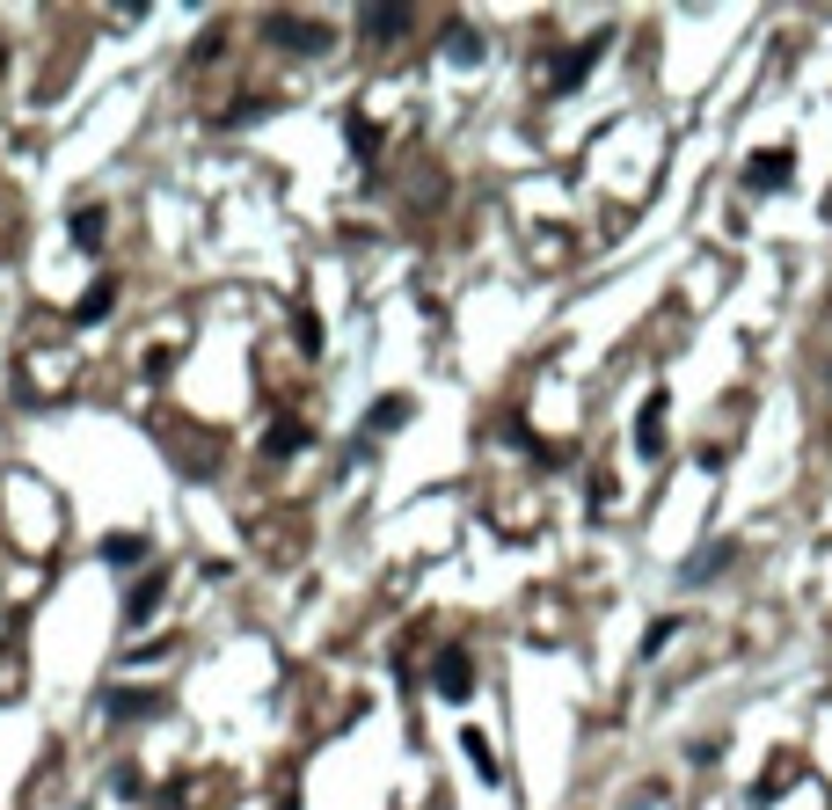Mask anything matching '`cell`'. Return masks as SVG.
<instances>
[{
	"instance_id": "obj_1",
	"label": "cell",
	"mask_w": 832,
	"mask_h": 810,
	"mask_svg": "<svg viewBox=\"0 0 832 810\" xmlns=\"http://www.w3.org/2000/svg\"><path fill=\"white\" fill-rule=\"evenodd\" d=\"M431 687H439L445 701H467V694H475V658H467L461 642H445L439 658H431Z\"/></svg>"
},
{
	"instance_id": "obj_2",
	"label": "cell",
	"mask_w": 832,
	"mask_h": 810,
	"mask_svg": "<svg viewBox=\"0 0 832 810\" xmlns=\"http://www.w3.org/2000/svg\"><path fill=\"white\" fill-rule=\"evenodd\" d=\"M599 45H607V37H591V45H570L563 59L548 66V88H555V96H570V88H577V81H585L591 66H599Z\"/></svg>"
},
{
	"instance_id": "obj_3",
	"label": "cell",
	"mask_w": 832,
	"mask_h": 810,
	"mask_svg": "<svg viewBox=\"0 0 832 810\" xmlns=\"http://www.w3.org/2000/svg\"><path fill=\"white\" fill-rule=\"evenodd\" d=\"M723 563H737V540H709V548H694L680 569V585H709V577H723Z\"/></svg>"
},
{
	"instance_id": "obj_4",
	"label": "cell",
	"mask_w": 832,
	"mask_h": 810,
	"mask_svg": "<svg viewBox=\"0 0 832 810\" xmlns=\"http://www.w3.org/2000/svg\"><path fill=\"white\" fill-rule=\"evenodd\" d=\"M264 29H270V37H285L293 51H329V29H321L315 15H307V23H299V15H264Z\"/></svg>"
},
{
	"instance_id": "obj_5",
	"label": "cell",
	"mask_w": 832,
	"mask_h": 810,
	"mask_svg": "<svg viewBox=\"0 0 832 810\" xmlns=\"http://www.w3.org/2000/svg\"><path fill=\"white\" fill-rule=\"evenodd\" d=\"M102 715H118V723H147V715H161V694L110 687V694H102Z\"/></svg>"
},
{
	"instance_id": "obj_6",
	"label": "cell",
	"mask_w": 832,
	"mask_h": 810,
	"mask_svg": "<svg viewBox=\"0 0 832 810\" xmlns=\"http://www.w3.org/2000/svg\"><path fill=\"white\" fill-rule=\"evenodd\" d=\"M409 29V8H358V37L366 45H394Z\"/></svg>"
},
{
	"instance_id": "obj_7",
	"label": "cell",
	"mask_w": 832,
	"mask_h": 810,
	"mask_svg": "<svg viewBox=\"0 0 832 810\" xmlns=\"http://www.w3.org/2000/svg\"><path fill=\"white\" fill-rule=\"evenodd\" d=\"M307 439H315V431H307L299 417H278L264 431V461H293V453H307Z\"/></svg>"
},
{
	"instance_id": "obj_8",
	"label": "cell",
	"mask_w": 832,
	"mask_h": 810,
	"mask_svg": "<svg viewBox=\"0 0 832 810\" xmlns=\"http://www.w3.org/2000/svg\"><path fill=\"white\" fill-rule=\"evenodd\" d=\"M636 453H643V461H658V453H664V394H650V402H643V417H636Z\"/></svg>"
},
{
	"instance_id": "obj_9",
	"label": "cell",
	"mask_w": 832,
	"mask_h": 810,
	"mask_svg": "<svg viewBox=\"0 0 832 810\" xmlns=\"http://www.w3.org/2000/svg\"><path fill=\"white\" fill-rule=\"evenodd\" d=\"M161 591H169V577H161V569H147V577H139V585H132V599H124V621H132V628H139V621H147L154 606H161Z\"/></svg>"
},
{
	"instance_id": "obj_10",
	"label": "cell",
	"mask_w": 832,
	"mask_h": 810,
	"mask_svg": "<svg viewBox=\"0 0 832 810\" xmlns=\"http://www.w3.org/2000/svg\"><path fill=\"white\" fill-rule=\"evenodd\" d=\"M745 183H753V191H788V154L782 147H774V154H753Z\"/></svg>"
},
{
	"instance_id": "obj_11",
	"label": "cell",
	"mask_w": 832,
	"mask_h": 810,
	"mask_svg": "<svg viewBox=\"0 0 832 810\" xmlns=\"http://www.w3.org/2000/svg\"><path fill=\"white\" fill-rule=\"evenodd\" d=\"M96 555H102V563H147V540H139V533H102V548H96Z\"/></svg>"
},
{
	"instance_id": "obj_12",
	"label": "cell",
	"mask_w": 832,
	"mask_h": 810,
	"mask_svg": "<svg viewBox=\"0 0 832 810\" xmlns=\"http://www.w3.org/2000/svg\"><path fill=\"white\" fill-rule=\"evenodd\" d=\"M461 752H467V766H475L482 782H497V752H490V737H482V731H467V737H461Z\"/></svg>"
},
{
	"instance_id": "obj_13",
	"label": "cell",
	"mask_w": 832,
	"mask_h": 810,
	"mask_svg": "<svg viewBox=\"0 0 832 810\" xmlns=\"http://www.w3.org/2000/svg\"><path fill=\"white\" fill-rule=\"evenodd\" d=\"M402 424H409V394H388V402L366 417V431H402Z\"/></svg>"
},
{
	"instance_id": "obj_14",
	"label": "cell",
	"mask_w": 832,
	"mask_h": 810,
	"mask_svg": "<svg viewBox=\"0 0 832 810\" xmlns=\"http://www.w3.org/2000/svg\"><path fill=\"white\" fill-rule=\"evenodd\" d=\"M110 299H118V285H110V278H102V285H88V299L74 307V321H81V329H88V321H102V315H110Z\"/></svg>"
},
{
	"instance_id": "obj_15",
	"label": "cell",
	"mask_w": 832,
	"mask_h": 810,
	"mask_svg": "<svg viewBox=\"0 0 832 810\" xmlns=\"http://www.w3.org/2000/svg\"><path fill=\"white\" fill-rule=\"evenodd\" d=\"M102 220H110L102 205H81V212H74V242L81 248H102Z\"/></svg>"
},
{
	"instance_id": "obj_16",
	"label": "cell",
	"mask_w": 832,
	"mask_h": 810,
	"mask_svg": "<svg viewBox=\"0 0 832 810\" xmlns=\"http://www.w3.org/2000/svg\"><path fill=\"white\" fill-rule=\"evenodd\" d=\"M680 628H686L680 614H658V621H650V628H643V658H658V650H664V642H672V636H680Z\"/></svg>"
},
{
	"instance_id": "obj_17",
	"label": "cell",
	"mask_w": 832,
	"mask_h": 810,
	"mask_svg": "<svg viewBox=\"0 0 832 810\" xmlns=\"http://www.w3.org/2000/svg\"><path fill=\"white\" fill-rule=\"evenodd\" d=\"M445 51H453V59H482V37H475V29H445Z\"/></svg>"
},
{
	"instance_id": "obj_18",
	"label": "cell",
	"mask_w": 832,
	"mask_h": 810,
	"mask_svg": "<svg viewBox=\"0 0 832 810\" xmlns=\"http://www.w3.org/2000/svg\"><path fill=\"white\" fill-rule=\"evenodd\" d=\"M299 351H307V358L321 351V321H315V315H299Z\"/></svg>"
}]
</instances>
